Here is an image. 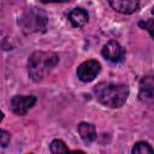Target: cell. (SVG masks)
Here are the masks:
<instances>
[{"label":"cell","mask_w":154,"mask_h":154,"mask_svg":"<svg viewBox=\"0 0 154 154\" xmlns=\"http://www.w3.org/2000/svg\"><path fill=\"white\" fill-rule=\"evenodd\" d=\"M59 63L58 54L53 52H34L28 60V73L34 82H40Z\"/></svg>","instance_id":"2"},{"label":"cell","mask_w":154,"mask_h":154,"mask_svg":"<svg viewBox=\"0 0 154 154\" xmlns=\"http://www.w3.org/2000/svg\"><path fill=\"white\" fill-rule=\"evenodd\" d=\"M35 103L36 96L34 95H16L11 100V109L17 116H25Z\"/></svg>","instance_id":"5"},{"label":"cell","mask_w":154,"mask_h":154,"mask_svg":"<svg viewBox=\"0 0 154 154\" xmlns=\"http://www.w3.org/2000/svg\"><path fill=\"white\" fill-rule=\"evenodd\" d=\"M102 55L112 63H119L124 58V49L117 41H108L102 48Z\"/></svg>","instance_id":"7"},{"label":"cell","mask_w":154,"mask_h":154,"mask_svg":"<svg viewBox=\"0 0 154 154\" xmlns=\"http://www.w3.org/2000/svg\"><path fill=\"white\" fill-rule=\"evenodd\" d=\"M152 13H153V14H154V7H153V10H152Z\"/></svg>","instance_id":"16"},{"label":"cell","mask_w":154,"mask_h":154,"mask_svg":"<svg viewBox=\"0 0 154 154\" xmlns=\"http://www.w3.org/2000/svg\"><path fill=\"white\" fill-rule=\"evenodd\" d=\"M94 93L96 99L105 106L118 108L122 107L129 96V88L122 83L101 82L95 85Z\"/></svg>","instance_id":"1"},{"label":"cell","mask_w":154,"mask_h":154,"mask_svg":"<svg viewBox=\"0 0 154 154\" xmlns=\"http://www.w3.org/2000/svg\"><path fill=\"white\" fill-rule=\"evenodd\" d=\"M49 149H51V153H66L69 152V148L67 146L61 141V140H53L51 146H49Z\"/></svg>","instance_id":"12"},{"label":"cell","mask_w":154,"mask_h":154,"mask_svg":"<svg viewBox=\"0 0 154 154\" xmlns=\"http://www.w3.org/2000/svg\"><path fill=\"white\" fill-rule=\"evenodd\" d=\"M101 65L97 60H87L77 67V77L82 82H91L100 73Z\"/></svg>","instance_id":"4"},{"label":"cell","mask_w":154,"mask_h":154,"mask_svg":"<svg viewBox=\"0 0 154 154\" xmlns=\"http://www.w3.org/2000/svg\"><path fill=\"white\" fill-rule=\"evenodd\" d=\"M140 26L143 28V29H146L150 34V36L154 38V19L142 20V22H140Z\"/></svg>","instance_id":"13"},{"label":"cell","mask_w":154,"mask_h":154,"mask_svg":"<svg viewBox=\"0 0 154 154\" xmlns=\"http://www.w3.org/2000/svg\"><path fill=\"white\" fill-rule=\"evenodd\" d=\"M111 7L119 13L131 14L140 7V0H108Z\"/></svg>","instance_id":"8"},{"label":"cell","mask_w":154,"mask_h":154,"mask_svg":"<svg viewBox=\"0 0 154 154\" xmlns=\"http://www.w3.org/2000/svg\"><path fill=\"white\" fill-rule=\"evenodd\" d=\"M10 140H11L10 132H7L5 130H1L0 131V144H1V147H6L10 143Z\"/></svg>","instance_id":"14"},{"label":"cell","mask_w":154,"mask_h":154,"mask_svg":"<svg viewBox=\"0 0 154 154\" xmlns=\"http://www.w3.org/2000/svg\"><path fill=\"white\" fill-rule=\"evenodd\" d=\"M138 99L146 103H154V73L147 75L141 79Z\"/></svg>","instance_id":"6"},{"label":"cell","mask_w":154,"mask_h":154,"mask_svg":"<svg viewBox=\"0 0 154 154\" xmlns=\"http://www.w3.org/2000/svg\"><path fill=\"white\" fill-rule=\"evenodd\" d=\"M134 154H153L154 153V149L150 147V144H148L147 142H143V141H140L137 142L132 150H131Z\"/></svg>","instance_id":"11"},{"label":"cell","mask_w":154,"mask_h":154,"mask_svg":"<svg viewBox=\"0 0 154 154\" xmlns=\"http://www.w3.org/2000/svg\"><path fill=\"white\" fill-rule=\"evenodd\" d=\"M78 132H79V136L83 140V142L87 143V144L91 143L96 138V129L90 123H85V122L79 123V125H78Z\"/></svg>","instance_id":"10"},{"label":"cell","mask_w":154,"mask_h":154,"mask_svg":"<svg viewBox=\"0 0 154 154\" xmlns=\"http://www.w3.org/2000/svg\"><path fill=\"white\" fill-rule=\"evenodd\" d=\"M88 18H89L88 12L81 7H76V8L71 10L69 13V20L76 28H82L88 22Z\"/></svg>","instance_id":"9"},{"label":"cell","mask_w":154,"mask_h":154,"mask_svg":"<svg viewBox=\"0 0 154 154\" xmlns=\"http://www.w3.org/2000/svg\"><path fill=\"white\" fill-rule=\"evenodd\" d=\"M43 4H52V2H66L69 0H41Z\"/></svg>","instance_id":"15"},{"label":"cell","mask_w":154,"mask_h":154,"mask_svg":"<svg viewBox=\"0 0 154 154\" xmlns=\"http://www.w3.org/2000/svg\"><path fill=\"white\" fill-rule=\"evenodd\" d=\"M19 24L26 34L43 32L48 24V16L41 8H29L20 17Z\"/></svg>","instance_id":"3"}]
</instances>
